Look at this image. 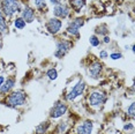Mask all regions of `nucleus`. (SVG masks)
<instances>
[{
    "mask_svg": "<svg viewBox=\"0 0 135 134\" xmlns=\"http://www.w3.org/2000/svg\"><path fill=\"white\" fill-rule=\"evenodd\" d=\"M27 93L22 89H17V90H14L9 93L7 96L5 97L4 99V104L8 108H12V109H16V108H20V106H23L24 104L27 103Z\"/></svg>",
    "mask_w": 135,
    "mask_h": 134,
    "instance_id": "nucleus-1",
    "label": "nucleus"
},
{
    "mask_svg": "<svg viewBox=\"0 0 135 134\" xmlns=\"http://www.w3.org/2000/svg\"><path fill=\"white\" fill-rule=\"evenodd\" d=\"M1 12L6 17H12L14 14L22 12V5L19 0H1Z\"/></svg>",
    "mask_w": 135,
    "mask_h": 134,
    "instance_id": "nucleus-2",
    "label": "nucleus"
},
{
    "mask_svg": "<svg viewBox=\"0 0 135 134\" xmlns=\"http://www.w3.org/2000/svg\"><path fill=\"white\" fill-rule=\"evenodd\" d=\"M107 100V95L103 90H93L88 95V104L93 108H99Z\"/></svg>",
    "mask_w": 135,
    "mask_h": 134,
    "instance_id": "nucleus-3",
    "label": "nucleus"
},
{
    "mask_svg": "<svg viewBox=\"0 0 135 134\" xmlns=\"http://www.w3.org/2000/svg\"><path fill=\"white\" fill-rule=\"evenodd\" d=\"M85 88H87V83L83 80H79L73 86V88L70 89L66 95V99L69 100V102H73L78 97H80L81 95H83V93L85 91Z\"/></svg>",
    "mask_w": 135,
    "mask_h": 134,
    "instance_id": "nucleus-4",
    "label": "nucleus"
},
{
    "mask_svg": "<svg viewBox=\"0 0 135 134\" xmlns=\"http://www.w3.org/2000/svg\"><path fill=\"white\" fill-rule=\"evenodd\" d=\"M73 47V42L69 39H59L56 44V51H54V57L62 58L69 52V50Z\"/></svg>",
    "mask_w": 135,
    "mask_h": 134,
    "instance_id": "nucleus-5",
    "label": "nucleus"
},
{
    "mask_svg": "<svg viewBox=\"0 0 135 134\" xmlns=\"http://www.w3.org/2000/svg\"><path fill=\"white\" fill-rule=\"evenodd\" d=\"M67 111H68V105L62 100H58L51 108L49 116H50L51 119H58V118H61L62 116H65Z\"/></svg>",
    "mask_w": 135,
    "mask_h": 134,
    "instance_id": "nucleus-6",
    "label": "nucleus"
},
{
    "mask_svg": "<svg viewBox=\"0 0 135 134\" xmlns=\"http://www.w3.org/2000/svg\"><path fill=\"white\" fill-rule=\"evenodd\" d=\"M45 28H46L49 34L57 35V34L60 32L61 28H62V20L57 19V17H50L45 23Z\"/></svg>",
    "mask_w": 135,
    "mask_h": 134,
    "instance_id": "nucleus-7",
    "label": "nucleus"
},
{
    "mask_svg": "<svg viewBox=\"0 0 135 134\" xmlns=\"http://www.w3.org/2000/svg\"><path fill=\"white\" fill-rule=\"evenodd\" d=\"M102 72H103V64L99 60H94L88 66V74L89 78L91 79H95V80L99 79L100 75H102Z\"/></svg>",
    "mask_w": 135,
    "mask_h": 134,
    "instance_id": "nucleus-8",
    "label": "nucleus"
},
{
    "mask_svg": "<svg viewBox=\"0 0 135 134\" xmlns=\"http://www.w3.org/2000/svg\"><path fill=\"white\" fill-rule=\"evenodd\" d=\"M70 13H72L70 7L66 4H62V2H61L60 5H57L53 7V15L57 19H60V20L67 19L70 15Z\"/></svg>",
    "mask_w": 135,
    "mask_h": 134,
    "instance_id": "nucleus-9",
    "label": "nucleus"
},
{
    "mask_svg": "<svg viewBox=\"0 0 135 134\" xmlns=\"http://www.w3.org/2000/svg\"><path fill=\"white\" fill-rule=\"evenodd\" d=\"M21 17L26 21V23H32L36 19L35 8H32L31 6H29V5H26L22 8V12H21Z\"/></svg>",
    "mask_w": 135,
    "mask_h": 134,
    "instance_id": "nucleus-10",
    "label": "nucleus"
},
{
    "mask_svg": "<svg viewBox=\"0 0 135 134\" xmlns=\"http://www.w3.org/2000/svg\"><path fill=\"white\" fill-rule=\"evenodd\" d=\"M93 130H94V123L91 120L87 119L78 125L75 133L76 134H91L93 133Z\"/></svg>",
    "mask_w": 135,
    "mask_h": 134,
    "instance_id": "nucleus-11",
    "label": "nucleus"
},
{
    "mask_svg": "<svg viewBox=\"0 0 135 134\" xmlns=\"http://www.w3.org/2000/svg\"><path fill=\"white\" fill-rule=\"evenodd\" d=\"M15 84H16V79L14 76L7 78V80H5L4 84L0 88V95L6 96V94H9L11 91L13 90V88L15 87Z\"/></svg>",
    "mask_w": 135,
    "mask_h": 134,
    "instance_id": "nucleus-12",
    "label": "nucleus"
},
{
    "mask_svg": "<svg viewBox=\"0 0 135 134\" xmlns=\"http://www.w3.org/2000/svg\"><path fill=\"white\" fill-rule=\"evenodd\" d=\"M70 9H73L76 13H80L87 5V0H68Z\"/></svg>",
    "mask_w": 135,
    "mask_h": 134,
    "instance_id": "nucleus-13",
    "label": "nucleus"
},
{
    "mask_svg": "<svg viewBox=\"0 0 135 134\" xmlns=\"http://www.w3.org/2000/svg\"><path fill=\"white\" fill-rule=\"evenodd\" d=\"M50 126H51L50 120L42 121L41 124H38L37 126H36L35 132H36V134H45L49 131V128H50Z\"/></svg>",
    "mask_w": 135,
    "mask_h": 134,
    "instance_id": "nucleus-14",
    "label": "nucleus"
},
{
    "mask_svg": "<svg viewBox=\"0 0 135 134\" xmlns=\"http://www.w3.org/2000/svg\"><path fill=\"white\" fill-rule=\"evenodd\" d=\"M8 32V22L6 20V16L4 15L1 11H0V34L1 35H6Z\"/></svg>",
    "mask_w": 135,
    "mask_h": 134,
    "instance_id": "nucleus-15",
    "label": "nucleus"
},
{
    "mask_svg": "<svg viewBox=\"0 0 135 134\" xmlns=\"http://www.w3.org/2000/svg\"><path fill=\"white\" fill-rule=\"evenodd\" d=\"M84 23H85L84 17H80L79 16V17L73 19L68 24H69V26H72V27H74V28H76V29H81L82 27L84 26Z\"/></svg>",
    "mask_w": 135,
    "mask_h": 134,
    "instance_id": "nucleus-16",
    "label": "nucleus"
},
{
    "mask_svg": "<svg viewBox=\"0 0 135 134\" xmlns=\"http://www.w3.org/2000/svg\"><path fill=\"white\" fill-rule=\"evenodd\" d=\"M66 32L72 38L78 39L80 37V29H76V28H74V27L69 26V24H68V27L66 28Z\"/></svg>",
    "mask_w": 135,
    "mask_h": 134,
    "instance_id": "nucleus-17",
    "label": "nucleus"
},
{
    "mask_svg": "<svg viewBox=\"0 0 135 134\" xmlns=\"http://www.w3.org/2000/svg\"><path fill=\"white\" fill-rule=\"evenodd\" d=\"M26 26H27L26 21H24L21 16H17L16 19H14V27L17 30H23L24 28H26Z\"/></svg>",
    "mask_w": 135,
    "mask_h": 134,
    "instance_id": "nucleus-18",
    "label": "nucleus"
},
{
    "mask_svg": "<svg viewBox=\"0 0 135 134\" xmlns=\"http://www.w3.org/2000/svg\"><path fill=\"white\" fill-rule=\"evenodd\" d=\"M89 43H90V45L93 47H98L100 45V43H102V41H100L97 35H91L89 37Z\"/></svg>",
    "mask_w": 135,
    "mask_h": 134,
    "instance_id": "nucleus-19",
    "label": "nucleus"
},
{
    "mask_svg": "<svg viewBox=\"0 0 135 134\" xmlns=\"http://www.w3.org/2000/svg\"><path fill=\"white\" fill-rule=\"evenodd\" d=\"M33 5H35L36 9L39 12L46 9V1L45 0H33Z\"/></svg>",
    "mask_w": 135,
    "mask_h": 134,
    "instance_id": "nucleus-20",
    "label": "nucleus"
},
{
    "mask_svg": "<svg viewBox=\"0 0 135 134\" xmlns=\"http://www.w3.org/2000/svg\"><path fill=\"white\" fill-rule=\"evenodd\" d=\"M95 32L99 34V35H102V36H106L107 34H109V27H107L106 24H99L96 28V30H95Z\"/></svg>",
    "mask_w": 135,
    "mask_h": 134,
    "instance_id": "nucleus-21",
    "label": "nucleus"
},
{
    "mask_svg": "<svg viewBox=\"0 0 135 134\" xmlns=\"http://www.w3.org/2000/svg\"><path fill=\"white\" fill-rule=\"evenodd\" d=\"M46 76L50 79V80H57V78H58V71L56 68H50V69H47V72H46Z\"/></svg>",
    "mask_w": 135,
    "mask_h": 134,
    "instance_id": "nucleus-22",
    "label": "nucleus"
},
{
    "mask_svg": "<svg viewBox=\"0 0 135 134\" xmlns=\"http://www.w3.org/2000/svg\"><path fill=\"white\" fill-rule=\"evenodd\" d=\"M66 130H67V123L66 121H60L57 126V131L59 133H65Z\"/></svg>",
    "mask_w": 135,
    "mask_h": 134,
    "instance_id": "nucleus-23",
    "label": "nucleus"
},
{
    "mask_svg": "<svg viewBox=\"0 0 135 134\" xmlns=\"http://www.w3.org/2000/svg\"><path fill=\"white\" fill-rule=\"evenodd\" d=\"M134 108H135V103H131L129 106L127 108V110H126V113H127L128 117H131L132 119L134 118Z\"/></svg>",
    "mask_w": 135,
    "mask_h": 134,
    "instance_id": "nucleus-24",
    "label": "nucleus"
},
{
    "mask_svg": "<svg viewBox=\"0 0 135 134\" xmlns=\"http://www.w3.org/2000/svg\"><path fill=\"white\" fill-rule=\"evenodd\" d=\"M110 58H111L112 60H119L122 58V53L120 52H112L111 54H110Z\"/></svg>",
    "mask_w": 135,
    "mask_h": 134,
    "instance_id": "nucleus-25",
    "label": "nucleus"
},
{
    "mask_svg": "<svg viewBox=\"0 0 135 134\" xmlns=\"http://www.w3.org/2000/svg\"><path fill=\"white\" fill-rule=\"evenodd\" d=\"M98 57H99V59H106V58H109V52L106 50H100Z\"/></svg>",
    "mask_w": 135,
    "mask_h": 134,
    "instance_id": "nucleus-26",
    "label": "nucleus"
},
{
    "mask_svg": "<svg viewBox=\"0 0 135 134\" xmlns=\"http://www.w3.org/2000/svg\"><path fill=\"white\" fill-rule=\"evenodd\" d=\"M133 128H134V125L132 124V123H127V124H125L124 125V130L125 131H133Z\"/></svg>",
    "mask_w": 135,
    "mask_h": 134,
    "instance_id": "nucleus-27",
    "label": "nucleus"
},
{
    "mask_svg": "<svg viewBox=\"0 0 135 134\" xmlns=\"http://www.w3.org/2000/svg\"><path fill=\"white\" fill-rule=\"evenodd\" d=\"M102 42H103L104 44H109L110 42H111V38H110V36H107V35H106V36H104V38H103V41H102Z\"/></svg>",
    "mask_w": 135,
    "mask_h": 134,
    "instance_id": "nucleus-28",
    "label": "nucleus"
},
{
    "mask_svg": "<svg viewBox=\"0 0 135 134\" xmlns=\"http://www.w3.org/2000/svg\"><path fill=\"white\" fill-rule=\"evenodd\" d=\"M50 4H51L52 6L60 5V4H61V0H50Z\"/></svg>",
    "mask_w": 135,
    "mask_h": 134,
    "instance_id": "nucleus-29",
    "label": "nucleus"
},
{
    "mask_svg": "<svg viewBox=\"0 0 135 134\" xmlns=\"http://www.w3.org/2000/svg\"><path fill=\"white\" fill-rule=\"evenodd\" d=\"M4 82H5V78L2 76V75H0V88H1V86L4 84Z\"/></svg>",
    "mask_w": 135,
    "mask_h": 134,
    "instance_id": "nucleus-30",
    "label": "nucleus"
},
{
    "mask_svg": "<svg viewBox=\"0 0 135 134\" xmlns=\"http://www.w3.org/2000/svg\"><path fill=\"white\" fill-rule=\"evenodd\" d=\"M132 51H133V52L135 51V46H134V45H132Z\"/></svg>",
    "mask_w": 135,
    "mask_h": 134,
    "instance_id": "nucleus-31",
    "label": "nucleus"
},
{
    "mask_svg": "<svg viewBox=\"0 0 135 134\" xmlns=\"http://www.w3.org/2000/svg\"><path fill=\"white\" fill-rule=\"evenodd\" d=\"M1 47H2V43H1V39H0V50H1Z\"/></svg>",
    "mask_w": 135,
    "mask_h": 134,
    "instance_id": "nucleus-32",
    "label": "nucleus"
},
{
    "mask_svg": "<svg viewBox=\"0 0 135 134\" xmlns=\"http://www.w3.org/2000/svg\"><path fill=\"white\" fill-rule=\"evenodd\" d=\"M98 134H103V133H98Z\"/></svg>",
    "mask_w": 135,
    "mask_h": 134,
    "instance_id": "nucleus-33",
    "label": "nucleus"
}]
</instances>
